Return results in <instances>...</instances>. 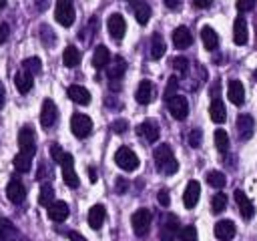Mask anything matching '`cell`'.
<instances>
[{
  "label": "cell",
  "mask_w": 257,
  "mask_h": 241,
  "mask_svg": "<svg viewBox=\"0 0 257 241\" xmlns=\"http://www.w3.org/2000/svg\"><path fill=\"white\" fill-rule=\"evenodd\" d=\"M155 163H157L159 171L165 173V175H175V173L179 171V163H177V159H175L171 147L165 145V143L155 149Z\"/></svg>",
  "instance_id": "cell-1"
},
{
  "label": "cell",
  "mask_w": 257,
  "mask_h": 241,
  "mask_svg": "<svg viewBox=\"0 0 257 241\" xmlns=\"http://www.w3.org/2000/svg\"><path fill=\"white\" fill-rule=\"evenodd\" d=\"M54 18H56V22H58V24H62L64 28L72 26V22H74V8H72V0H56Z\"/></svg>",
  "instance_id": "cell-2"
},
{
  "label": "cell",
  "mask_w": 257,
  "mask_h": 241,
  "mask_svg": "<svg viewBox=\"0 0 257 241\" xmlns=\"http://www.w3.org/2000/svg\"><path fill=\"white\" fill-rule=\"evenodd\" d=\"M151 221H153V215H151L149 209H139V211H135L133 217H131L133 231H135L139 237L147 235V233H149V227H151Z\"/></svg>",
  "instance_id": "cell-3"
},
{
  "label": "cell",
  "mask_w": 257,
  "mask_h": 241,
  "mask_svg": "<svg viewBox=\"0 0 257 241\" xmlns=\"http://www.w3.org/2000/svg\"><path fill=\"white\" fill-rule=\"evenodd\" d=\"M179 219L177 215H165L161 225H159V239L161 241H173L179 233Z\"/></svg>",
  "instance_id": "cell-4"
},
{
  "label": "cell",
  "mask_w": 257,
  "mask_h": 241,
  "mask_svg": "<svg viewBox=\"0 0 257 241\" xmlns=\"http://www.w3.org/2000/svg\"><path fill=\"white\" fill-rule=\"evenodd\" d=\"M114 163L122 169V171H135L139 167V157L128 149V147H120L116 153H114Z\"/></svg>",
  "instance_id": "cell-5"
},
{
  "label": "cell",
  "mask_w": 257,
  "mask_h": 241,
  "mask_svg": "<svg viewBox=\"0 0 257 241\" xmlns=\"http://www.w3.org/2000/svg\"><path fill=\"white\" fill-rule=\"evenodd\" d=\"M167 108H169V112L173 114V118H177V120H183V118H187V114H189V102H187V98L181 96V94L171 96V98L167 100Z\"/></svg>",
  "instance_id": "cell-6"
},
{
  "label": "cell",
  "mask_w": 257,
  "mask_h": 241,
  "mask_svg": "<svg viewBox=\"0 0 257 241\" xmlns=\"http://www.w3.org/2000/svg\"><path fill=\"white\" fill-rule=\"evenodd\" d=\"M70 131H72L78 139H84V137L92 131V120H90V116L80 114V112L72 114V118H70Z\"/></svg>",
  "instance_id": "cell-7"
},
{
  "label": "cell",
  "mask_w": 257,
  "mask_h": 241,
  "mask_svg": "<svg viewBox=\"0 0 257 241\" xmlns=\"http://www.w3.org/2000/svg\"><path fill=\"white\" fill-rule=\"evenodd\" d=\"M56 118H58V110H56V104L52 102V100H44L42 102V110H40V125H42V129L44 131H48V129H52L54 127V123H56Z\"/></svg>",
  "instance_id": "cell-8"
},
{
  "label": "cell",
  "mask_w": 257,
  "mask_h": 241,
  "mask_svg": "<svg viewBox=\"0 0 257 241\" xmlns=\"http://www.w3.org/2000/svg\"><path fill=\"white\" fill-rule=\"evenodd\" d=\"M18 147L22 153H28V155H34L36 151V141H34V131L30 127H22L20 133H18Z\"/></svg>",
  "instance_id": "cell-9"
},
{
  "label": "cell",
  "mask_w": 257,
  "mask_h": 241,
  "mask_svg": "<svg viewBox=\"0 0 257 241\" xmlns=\"http://www.w3.org/2000/svg\"><path fill=\"white\" fill-rule=\"evenodd\" d=\"M106 26H108V34L114 38V40H120L126 32V22L120 14H110L108 20H106Z\"/></svg>",
  "instance_id": "cell-10"
},
{
  "label": "cell",
  "mask_w": 257,
  "mask_h": 241,
  "mask_svg": "<svg viewBox=\"0 0 257 241\" xmlns=\"http://www.w3.org/2000/svg\"><path fill=\"white\" fill-rule=\"evenodd\" d=\"M6 195H8V199L12 201V203H22L24 199H26V189H24V185H22V181L20 179H16V177H12L10 181H8V187H6Z\"/></svg>",
  "instance_id": "cell-11"
},
{
  "label": "cell",
  "mask_w": 257,
  "mask_h": 241,
  "mask_svg": "<svg viewBox=\"0 0 257 241\" xmlns=\"http://www.w3.org/2000/svg\"><path fill=\"white\" fill-rule=\"evenodd\" d=\"M199 197H201V185H199V181H189L187 183V189L183 193V205L187 209H193L197 205Z\"/></svg>",
  "instance_id": "cell-12"
},
{
  "label": "cell",
  "mask_w": 257,
  "mask_h": 241,
  "mask_svg": "<svg viewBox=\"0 0 257 241\" xmlns=\"http://www.w3.org/2000/svg\"><path fill=\"white\" fill-rule=\"evenodd\" d=\"M46 209H48V219H52L54 223L66 221V217H68V213H70V209H68V205H66L64 201H52Z\"/></svg>",
  "instance_id": "cell-13"
},
{
  "label": "cell",
  "mask_w": 257,
  "mask_h": 241,
  "mask_svg": "<svg viewBox=\"0 0 257 241\" xmlns=\"http://www.w3.org/2000/svg\"><path fill=\"white\" fill-rule=\"evenodd\" d=\"M137 135H139L143 141H147V143H155V141L159 139V127H157V123H153V120H145V123H141V125L137 127Z\"/></svg>",
  "instance_id": "cell-14"
},
{
  "label": "cell",
  "mask_w": 257,
  "mask_h": 241,
  "mask_svg": "<svg viewBox=\"0 0 257 241\" xmlns=\"http://www.w3.org/2000/svg\"><path fill=\"white\" fill-rule=\"evenodd\" d=\"M191 42H193V36H191V30L189 28L179 26V28L173 30V44H175V48L185 50V48L191 46Z\"/></svg>",
  "instance_id": "cell-15"
},
{
  "label": "cell",
  "mask_w": 257,
  "mask_h": 241,
  "mask_svg": "<svg viewBox=\"0 0 257 241\" xmlns=\"http://www.w3.org/2000/svg\"><path fill=\"white\" fill-rule=\"evenodd\" d=\"M235 201H237V207H239V211H241V217L245 219V221H249L253 215H255V207H253V203L247 199V195L243 193V191H235Z\"/></svg>",
  "instance_id": "cell-16"
},
{
  "label": "cell",
  "mask_w": 257,
  "mask_h": 241,
  "mask_svg": "<svg viewBox=\"0 0 257 241\" xmlns=\"http://www.w3.org/2000/svg\"><path fill=\"white\" fill-rule=\"evenodd\" d=\"M247 36H249V32H247L245 18L243 16H237L235 22H233V40H235V44L237 46H243L247 42Z\"/></svg>",
  "instance_id": "cell-17"
},
{
  "label": "cell",
  "mask_w": 257,
  "mask_h": 241,
  "mask_svg": "<svg viewBox=\"0 0 257 241\" xmlns=\"http://www.w3.org/2000/svg\"><path fill=\"white\" fill-rule=\"evenodd\" d=\"M66 94H68V98L74 100L76 104H88V102H90V92H88L84 86H80V84H70V86L66 88Z\"/></svg>",
  "instance_id": "cell-18"
},
{
  "label": "cell",
  "mask_w": 257,
  "mask_h": 241,
  "mask_svg": "<svg viewBox=\"0 0 257 241\" xmlns=\"http://www.w3.org/2000/svg\"><path fill=\"white\" fill-rule=\"evenodd\" d=\"M213 231H215V237H217L219 241H229V239L235 237V225H233V221H229V219L219 221Z\"/></svg>",
  "instance_id": "cell-19"
},
{
  "label": "cell",
  "mask_w": 257,
  "mask_h": 241,
  "mask_svg": "<svg viewBox=\"0 0 257 241\" xmlns=\"http://www.w3.org/2000/svg\"><path fill=\"white\" fill-rule=\"evenodd\" d=\"M14 84H16L20 94H26V92H30V88L34 84V78H32V74L28 70H18L14 74Z\"/></svg>",
  "instance_id": "cell-20"
},
{
  "label": "cell",
  "mask_w": 257,
  "mask_h": 241,
  "mask_svg": "<svg viewBox=\"0 0 257 241\" xmlns=\"http://www.w3.org/2000/svg\"><path fill=\"white\" fill-rule=\"evenodd\" d=\"M227 98L233 102V104H243L245 100V88L239 80H229V86H227Z\"/></svg>",
  "instance_id": "cell-21"
},
{
  "label": "cell",
  "mask_w": 257,
  "mask_h": 241,
  "mask_svg": "<svg viewBox=\"0 0 257 241\" xmlns=\"http://www.w3.org/2000/svg\"><path fill=\"white\" fill-rule=\"evenodd\" d=\"M253 129H255V120H253V116H251V114H239V118H237V131H239V135H241L243 141L251 139Z\"/></svg>",
  "instance_id": "cell-22"
},
{
  "label": "cell",
  "mask_w": 257,
  "mask_h": 241,
  "mask_svg": "<svg viewBox=\"0 0 257 241\" xmlns=\"http://www.w3.org/2000/svg\"><path fill=\"white\" fill-rule=\"evenodd\" d=\"M104 217H106V209L102 205H92L90 211H88V225L90 229H100L102 223H104Z\"/></svg>",
  "instance_id": "cell-23"
},
{
  "label": "cell",
  "mask_w": 257,
  "mask_h": 241,
  "mask_svg": "<svg viewBox=\"0 0 257 241\" xmlns=\"http://www.w3.org/2000/svg\"><path fill=\"white\" fill-rule=\"evenodd\" d=\"M16 239H18L16 225L10 219L0 217V241H16Z\"/></svg>",
  "instance_id": "cell-24"
},
{
  "label": "cell",
  "mask_w": 257,
  "mask_h": 241,
  "mask_svg": "<svg viewBox=\"0 0 257 241\" xmlns=\"http://www.w3.org/2000/svg\"><path fill=\"white\" fill-rule=\"evenodd\" d=\"M135 98H137V102H141V104H149V102L153 100V82H151V80H141L139 86H137Z\"/></svg>",
  "instance_id": "cell-25"
},
{
  "label": "cell",
  "mask_w": 257,
  "mask_h": 241,
  "mask_svg": "<svg viewBox=\"0 0 257 241\" xmlns=\"http://www.w3.org/2000/svg\"><path fill=\"white\" fill-rule=\"evenodd\" d=\"M110 52H108V48L106 46H96L94 48V52H92V66L94 68H104V66H108V62H110Z\"/></svg>",
  "instance_id": "cell-26"
},
{
  "label": "cell",
  "mask_w": 257,
  "mask_h": 241,
  "mask_svg": "<svg viewBox=\"0 0 257 241\" xmlns=\"http://www.w3.org/2000/svg\"><path fill=\"white\" fill-rule=\"evenodd\" d=\"M209 116H211V120L217 123V125L225 123L227 110H225V104H223L219 98H213V102H211V106H209Z\"/></svg>",
  "instance_id": "cell-27"
},
{
  "label": "cell",
  "mask_w": 257,
  "mask_h": 241,
  "mask_svg": "<svg viewBox=\"0 0 257 241\" xmlns=\"http://www.w3.org/2000/svg\"><path fill=\"white\" fill-rule=\"evenodd\" d=\"M201 40H203V46L207 50H215L219 46V36L211 26H203L201 28Z\"/></svg>",
  "instance_id": "cell-28"
},
{
  "label": "cell",
  "mask_w": 257,
  "mask_h": 241,
  "mask_svg": "<svg viewBox=\"0 0 257 241\" xmlns=\"http://www.w3.org/2000/svg\"><path fill=\"white\" fill-rule=\"evenodd\" d=\"M110 60H112V64L108 62L110 66H108L106 72H108V78H110V80H112V78L116 80V78H120V76L124 74V70H126V62H124L122 56H112Z\"/></svg>",
  "instance_id": "cell-29"
},
{
  "label": "cell",
  "mask_w": 257,
  "mask_h": 241,
  "mask_svg": "<svg viewBox=\"0 0 257 241\" xmlns=\"http://www.w3.org/2000/svg\"><path fill=\"white\" fill-rule=\"evenodd\" d=\"M12 165H14V169H16L18 173H28V171L32 169V155L20 151V153L12 159Z\"/></svg>",
  "instance_id": "cell-30"
},
{
  "label": "cell",
  "mask_w": 257,
  "mask_h": 241,
  "mask_svg": "<svg viewBox=\"0 0 257 241\" xmlns=\"http://www.w3.org/2000/svg\"><path fill=\"white\" fill-rule=\"evenodd\" d=\"M165 50H167V46H165L163 36H161L159 32H155L153 38H151V58H153V60H159V58L165 54Z\"/></svg>",
  "instance_id": "cell-31"
},
{
  "label": "cell",
  "mask_w": 257,
  "mask_h": 241,
  "mask_svg": "<svg viewBox=\"0 0 257 241\" xmlns=\"http://www.w3.org/2000/svg\"><path fill=\"white\" fill-rule=\"evenodd\" d=\"M78 62H80L78 48L76 46H66L64 52H62V64L68 66V68H74V66H78Z\"/></svg>",
  "instance_id": "cell-32"
},
{
  "label": "cell",
  "mask_w": 257,
  "mask_h": 241,
  "mask_svg": "<svg viewBox=\"0 0 257 241\" xmlns=\"http://www.w3.org/2000/svg\"><path fill=\"white\" fill-rule=\"evenodd\" d=\"M62 179H64V185H68L70 189H76V187L80 185V179H78V175H76L72 163L62 165Z\"/></svg>",
  "instance_id": "cell-33"
},
{
  "label": "cell",
  "mask_w": 257,
  "mask_h": 241,
  "mask_svg": "<svg viewBox=\"0 0 257 241\" xmlns=\"http://www.w3.org/2000/svg\"><path fill=\"white\" fill-rule=\"evenodd\" d=\"M50 157H52L60 167L66 165V163H72V155L66 153V151H62L58 145H52V149H50Z\"/></svg>",
  "instance_id": "cell-34"
},
{
  "label": "cell",
  "mask_w": 257,
  "mask_h": 241,
  "mask_svg": "<svg viewBox=\"0 0 257 241\" xmlns=\"http://www.w3.org/2000/svg\"><path fill=\"white\" fill-rule=\"evenodd\" d=\"M54 201V189L48 185V183H42L40 185V195H38V203L42 207H48L50 203Z\"/></svg>",
  "instance_id": "cell-35"
},
{
  "label": "cell",
  "mask_w": 257,
  "mask_h": 241,
  "mask_svg": "<svg viewBox=\"0 0 257 241\" xmlns=\"http://www.w3.org/2000/svg\"><path fill=\"white\" fill-rule=\"evenodd\" d=\"M213 137H215V147H217V151H219V153H227V151H229V135H227L223 129H217Z\"/></svg>",
  "instance_id": "cell-36"
},
{
  "label": "cell",
  "mask_w": 257,
  "mask_h": 241,
  "mask_svg": "<svg viewBox=\"0 0 257 241\" xmlns=\"http://www.w3.org/2000/svg\"><path fill=\"white\" fill-rule=\"evenodd\" d=\"M135 18H137V22L139 24H147L149 22V18H151V6L149 4H139L137 8H135Z\"/></svg>",
  "instance_id": "cell-37"
},
{
  "label": "cell",
  "mask_w": 257,
  "mask_h": 241,
  "mask_svg": "<svg viewBox=\"0 0 257 241\" xmlns=\"http://www.w3.org/2000/svg\"><path fill=\"white\" fill-rule=\"evenodd\" d=\"M207 183L211 187H215V189H221V187H225L227 179H225V175L221 171H211V173H207Z\"/></svg>",
  "instance_id": "cell-38"
},
{
  "label": "cell",
  "mask_w": 257,
  "mask_h": 241,
  "mask_svg": "<svg viewBox=\"0 0 257 241\" xmlns=\"http://www.w3.org/2000/svg\"><path fill=\"white\" fill-rule=\"evenodd\" d=\"M22 68L28 70V72H32V74H38V72H42V62H40L38 56H32V58L22 60Z\"/></svg>",
  "instance_id": "cell-39"
},
{
  "label": "cell",
  "mask_w": 257,
  "mask_h": 241,
  "mask_svg": "<svg viewBox=\"0 0 257 241\" xmlns=\"http://www.w3.org/2000/svg\"><path fill=\"white\" fill-rule=\"evenodd\" d=\"M225 207H227V195H225V193L213 195V199H211V209H213L215 213H221Z\"/></svg>",
  "instance_id": "cell-40"
},
{
  "label": "cell",
  "mask_w": 257,
  "mask_h": 241,
  "mask_svg": "<svg viewBox=\"0 0 257 241\" xmlns=\"http://www.w3.org/2000/svg\"><path fill=\"white\" fill-rule=\"evenodd\" d=\"M179 241H197V229L193 225H187L179 231Z\"/></svg>",
  "instance_id": "cell-41"
},
{
  "label": "cell",
  "mask_w": 257,
  "mask_h": 241,
  "mask_svg": "<svg viewBox=\"0 0 257 241\" xmlns=\"http://www.w3.org/2000/svg\"><path fill=\"white\" fill-rule=\"evenodd\" d=\"M177 88H179V80H177V76H171L169 82H167V88H165V98L169 100L171 96H175L177 94Z\"/></svg>",
  "instance_id": "cell-42"
},
{
  "label": "cell",
  "mask_w": 257,
  "mask_h": 241,
  "mask_svg": "<svg viewBox=\"0 0 257 241\" xmlns=\"http://www.w3.org/2000/svg\"><path fill=\"white\" fill-rule=\"evenodd\" d=\"M173 66H175V70H177V72L185 74V72H187V68H189V60H187L185 56H177V58L173 60Z\"/></svg>",
  "instance_id": "cell-43"
},
{
  "label": "cell",
  "mask_w": 257,
  "mask_h": 241,
  "mask_svg": "<svg viewBox=\"0 0 257 241\" xmlns=\"http://www.w3.org/2000/svg\"><path fill=\"white\" fill-rule=\"evenodd\" d=\"M40 34H42V42H44L46 46H52V44H54V34H52V30H50L48 26H42V28H40Z\"/></svg>",
  "instance_id": "cell-44"
},
{
  "label": "cell",
  "mask_w": 257,
  "mask_h": 241,
  "mask_svg": "<svg viewBox=\"0 0 257 241\" xmlns=\"http://www.w3.org/2000/svg\"><path fill=\"white\" fill-rule=\"evenodd\" d=\"M187 141H189V145H191L193 149H197V147L201 145V131H199V129H193V131L189 133V139H187Z\"/></svg>",
  "instance_id": "cell-45"
},
{
  "label": "cell",
  "mask_w": 257,
  "mask_h": 241,
  "mask_svg": "<svg viewBox=\"0 0 257 241\" xmlns=\"http://www.w3.org/2000/svg\"><path fill=\"white\" fill-rule=\"evenodd\" d=\"M253 6H255V0H237V10L239 12L253 10Z\"/></svg>",
  "instance_id": "cell-46"
},
{
  "label": "cell",
  "mask_w": 257,
  "mask_h": 241,
  "mask_svg": "<svg viewBox=\"0 0 257 241\" xmlns=\"http://www.w3.org/2000/svg\"><path fill=\"white\" fill-rule=\"evenodd\" d=\"M157 199H159V203H161L163 207H169V203H171V195H169L167 189H161L159 195H157Z\"/></svg>",
  "instance_id": "cell-47"
},
{
  "label": "cell",
  "mask_w": 257,
  "mask_h": 241,
  "mask_svg": "<svg viewBox=\"0 0 257 241\" xmlns=\"http://www.w3.org/2000/svg\"><path fill=\"white\" fill-rule=\"evenodd\" d=\"M8 36H10V26H8V22H2L0 24V44H4L8 40Z\"/></svg>",
  "instance_id": "cell-48"
},
{
  "label": "cell",
  "mask_w": 257,
  "mask_h": 241,
  "mask_svg": "<svg viewBox=\"0 0 257 241\" xmlns=\"http://www.w3.org/2000/svg\"><path fill=\"white\" fill-rule=\"evenodd\" d=\"M126 129H128V123L126 120H114L112 123V131L114 133H124Z\"/></svg>",
  "instance_id": "cell-49"
},
{
  "label": "cell",
  "mask_w": 257,
  "mask_h": 241,
  "mask_svg": "<svg viewBox=\"0 0 257 241\" xmlns=\"http://www.w3.org/2000/svg\"><path fill=\"white\" fill-rule=\"evenodd\" d=\"M126 191V181L124 179H116V193H124Z\"/></svg>",
  "instance_id": "cell-50"
},
{
  "label": "cell",
  "mask_w": 257,
  "mask_h": 241,
  "mask_svg": "<svg viewBox=\"0 0 257 241\" xmlns=\"http://www.w3.org/2000/svg\"><path fill=\"white\" fill-rule=\"evenodd\" d=\"M211 2H213V0H193V4H195L197 8H209Z\"/></svg>",
  "instance_id": "cell-51"
},
{
  "label": "cell",
  "mask_w": 257,
  "mask_h": 241,
  "mask_svg": "<svg viewBox=\"0 0 257 241\" xmlns=\"http://www.w3.org/2000/svg\"><path fill=\"white\" fill-rule=\"evenodd\" d=\"M165 4H167V8H171V10H179L181 0H165Z\"/></svg>",
  "instance_id": "cell-52"
},
{
  "label": "cell",
  "mask_w": 257,
  "mask_h": 241,
  "mask_svg": "<svg viewBox=\"0 0 257 241\" xmlns=\"http://www.w3.org/2000/svg\"><path fill=\"white\" fill-rule=\"evenodd\" d=\"M68 237H70V241H86L78 231H70V233H68Z\"/></svg>",
  "instance_id": "cell-53"
},
{
  "label": "cell",
  "mask_w": 257,
  "mask_h": 241,
  "mask_svg": "<svg viewBox=\"0 0 257 241\" xmlns=\"http://www.w3.org/2000/svg\"><path fill=\"white\" fill-rule=\"evenodd\" d=\"M88 177H90V181H92V183L98 179V173H96V169H94V167H88Z\"/></svg>",
  "instance_id": "cell-54"
},
{
  "label": "cell",
  "mask_w": 257,
  "mask_h": 241,
  "mask_svg": "<svg viewBox=\"0 0 257 241\" xmlns=\"http://www.w3.org/2000/svg\"><path fill=\"white\" fill-rule=\"evenodd\" d=\"M46 175V165L44 163H40V171H38V179H42Z\"/></svg>",
  "instance_id": "cell-55"
},
{
  "label": "cell",
  "mask_w": 257,
  "mask_h": 241,
  "mask_svg": "<svg viewBox=\"0 0 257 241\" xmlns=\"http://www.w3.org/2000/svg\"><path fill=\"white\" fill-rule=\"evenodd\" d=\"M2 104H4V84L0 82V108H2Z\"/></svg>",
  "instance_id": "cell-56"
},
{
  "label": "cell",
  "mask_w": 257,
  "mask_h": 241,
  "mask_svg": "<svg viewBox=\"0 0 257 241\" xmlns=\"http://www.w3.org/2000/svg\"><path fill=\"white\" fill-rule=\"evenodd\" d=\"M6 4H8V0H0V10H2V8L6 6Z\"/></svg>",
  "instance_id": "cell-57"
}]
</instances>
